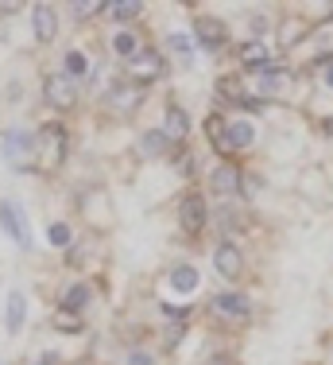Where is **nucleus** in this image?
<instances>
[{
  "instance_id": "c756f323",
  "label": "nucleus",
  "mask_w": 333,
  "mask_h": 365,
  "mask_svg": "<svg viewBox=\"0 0 333 365\" xmlns=\"http://www.w3.org/2000/svg\"><path fill=\"white\" fill-rule=\"evenodd\" d=\"M66 74H70V78L90 74V63H85V55H82V51H66Z\"/></svg>"
},
{
  "instance_id": "0eeeda50",
  "label": "nucleus",
  "mask_w": 333,
  "mask_h": 365,
  "mask_svg": "<svg viewBox=\"0 0 333 365\" xmlns=\"http://www.w3.org/2000/svg\"><path fill=\"white\" fill-rule=\"evenodd\" d=\"M35 155H39V140H35V133L12 128V133L4 136V160H12L20 171H31Z\"/></svg>"
},
{
  "instance_id": "4468645a",
  "label": "nucleus",
  "mask_w": 333,
  "mask_h": 365,
  "mask_svg": "<svg viewBox=\"0 0 333 365\" xmlns=\"http://www.w3.org/2000/svg\"><path fill=\"white\" fill-rule=\"evenodd\" d=\"M190 113L179 106V101H171V106H166V113H163V133L171 136V144L174 148H186L190 144Z\"/></svg>"
},
{
  "instance_id": "5701e85b",
  "label": "nucleus",
  "mask_w": 333,
  "mask_h": 365,
  "mask_svg": "<svg viewBox=\"0 0 333 365\" xmlns=\"http://www.w3.org/2000/svg\"><path fill=\"white\" fill-rule=\"evenodd\" d=\"M23 319H28V299H23V292H12L4 303V327L8 330H20Z\"/></svg>"
},
{
  "instance_id": "72a5a7b5",
  "label": "nucleus",
  "mask_w": 333,
  "mask_h": 365,
  "mask_svg": "<svg viewBox=\"0 0 333 365\" xmlns=\"http://www.w3.org/2000/svg\"><path fill=\"white\" fill-rule=\"evenodd\" d=\"M128 365H159V361H155L147 350H132V354H128Z\"/></svg>"
},
{
  "instance_id": "2f4dec72",
  "label": "nucleus",
  "mask_w": 333,
  "mask_h": 365,
  "mask_svg": "<svg viewBox=\"0 0 333 365\" xmlns=\"http://www.w3.org/2000/svg\"><path fill=\"white\" fill-rule=\"evenodd\" d=\"M244 24H248V36L252 39H264L268 36V16L264 12H248V20H244Z\"/></svg>"
},
{
  "instance_id": "a878e982",
  "label": "nucleus",
  "mask_w": 333,
  "mask_h": 365,
  "mask_svg": "<svg viewBox=\"0 0 333 365\" xmlns=\"http://www.w3.org/2000/svg\"><path fill=\"white\" fill-rule=\"evenodd\" d=\"M51 323H55V330H63V334H82V330H85L82 315H78V311H66V307H58Z\"/></svg>"
},
{
  "instance_id": "aec40b11",
  "label": "nucleus",
  "mask_w": 333,
  "mask_h": 365,
  "mask_svg": "<svg viewBox=\"0 0 333 365\" xmlns=\"http://www.w3.org/2000/svg\"><path fill=\"white\" fill-rule=\"evenodd\" d=\"M198 284H201V272L194 264H174L171 268V292L174 295H194Z\"/></svg>"
},
{
  "instance_id": "393cba45",
  "label": "nucleus",
  "mask_w": 333,
  "mask_h": 365,
  "mask_svg": "<svg viewBox=\"0 0 333 365\" xmlns=\"http://www.w3.org/2000/svg\"><path fill=\"white\" fill-rule=\"evenodd\" d=\"M105 12H109L117 24H132V20L144 16V4H139V0H117V4H109Z\"/></svg>"
},
{
  "instance_id": "f257e3e1",
  "label": "nucleus",
  "mask_w": 333,
  "mask_h": 365,
  "mask_svg": "<svg viewBox=\"0 0 333 365\" xmlns=\"http://www.w3.org/2000/svg\"><path fill=\"white\" fill-rule=\"evenodd\" d=\"M35 140H39V155H35L39 171H58L63 168L66 152H70V136H66L63 120H47V125H39Z\"/></svg>"
},
{
  "instance_id": "f704fd0d",
  "label": "nucleus",
  "mask_w": 333,
  "mask_h": 365,
  "mask_svg": "<svg viewBox=\"0 0 333 365\" xmlns=\"http://www.w3.org/2000/svg\"><path fill=\"white\" fill-rule=\"evenodd\" d=\"M318 78H322V90H326V93H333V63H329V66H322V71H318Z\"/></svg>"
},
{
  "instance_id": "c9c22d12",
  "label": "nucleus",
  "mask_w": 333,
  "mask_h": 365,
  "mask_svg": "<svg viewBox=\"0 0 333 365\" xmlns=\"http://www.w3.org/2000/svg\"><path fill=\"white\" fill-rule=\"evenodd\" d=\"M322 136H326V140H333V113H326V117H322Z\"/></svg>"
},
{
  "instance_id": "7c9ffc66",
  "label": "nucleus",
  "mask_w": 333,
  "mask_h": 365,
  "mask_svg": "<svg viewBox=\"0 0 333 365\" xmlns=\"http://www.w3.org/2000/svg\"><path fill=\"white\" fill-rule=\"evenodd\" d=\"M109 4H101V0H85V4H70V12H74V20H90V16L105 12Z\"/></svg>"
},
{
  "instance_id": "9d476101",
  "label": "nucleus",
  "mask_w": 333,
  "mask_h": 365,
  "mask_svg": "<svg viewBox=\"0 0 333 365\" xmlns=\"http://www.w3.org/2000/svg\"><path fill=\"white\" fill-rule=\"evenodd\" d=\"M43 98H47V106L55 113H70L78 106V93H74V82L63 74H47L43 78Z\"/></svg>"
},
{
  "instance_id": "a211bd4d",
  "label": "nucleus",
  "mask_w": 333,
  "mask_h": 365,
  "mask_svg": "<svg viewBox=\"0 0 333 365\" xmlns=\"http://www.w3.org/2000/svg\"><path fill=\"white\" fill-rule=\"evenodd\" d=\"M31 28H35V39L39 43H55L58 36V16L51 4H35L31 8Z\"/></svg>"
},
{
  "instance_id": "dca6fc26",
  "label": "nucleus",
  "mask_w": 333,
  "mask_h": 365,
  "mask_svg": "<svg viewBox=\"0 0 333 365\" xmlns=\"http://www.w3.org/2000/svg\"><path fill=\"white\" fill-rule=\"evenodd\" d=\"M139 101H144V86L128 82V78H120V82L109 90V106L117 109V113H136Z\"/></svg>"
},
{
  "instance_id": "412c9836",
  "label": "nucleus",
  "mask_w": 333,
  "mask_h": 365,
  "mask_svg": "<svg viewBox=\"0 0 333 365\" xmlns=\"http://www.w3.org/2000/svg\"><path fill=\"white\" fill-rule=\"evenodd\" d=\"M225 125H229V120L221 117V109H213L206 117V140L213 144V152L221 155V160H229V148H225Z\"/></svg>"
},
{
  "instance_id": "c85d7f7f",
  "label": "nucleus",
  "mask_w": 333,
  "mask_h": 365,
  "mask_svg": "<svg viewBox=\"0 0 333 365\" xmlns=\"http://www.w3.org/2000/svg\"><path fill=\"white\" fill-rule=\"evenodd\" d=\"M166 47H171L174 55H194V39H190L186 31H171V36H166Z\"/></svg>"
},
{
  "instance_id": "20e7f679",
  "label": "nucleus",
  "mask_w": 333,
  "mask_h": 365,
  "mask_svg": "<svg viewBox=\"0 0 333 365\" xmlns=\"http://www.w3.org/2000/svg\"><path fill=\"white\" fill-rule=\"evenodd\" d=\"M125 78L147 90L152 82H163V78H166V58L159 55V51L144 47V51H139V55L132 58V63H125Z\"/></svg>"
},
{
  "instance_id": "7ed1b4c3",
  "label": "nucleus",
  "mask_w": 333,
  "mask_h": 365,
  "mask_svg": "<svg viewBox=\"0 0 333 365\" xmlns=\"http://www.w3.org/2000/svg\"><path fill=\"white\" fill-rule=\"evenodd\" d=\"M206 222H209V202L201 190L190 187L186 195L179 198V230L186 233V237H201L206 233Z\"/></svg>"
},
{
  "instance_id": "ddd939ff",
  "label": "nucleus",
  "mask_w": 333,
  "mask_h": 365,
  "mask_svg": "<svg viewBox=\"0 0 333 365\" xmlns=\"http://www.w3.org/2000/svg\"><path fill=\"white\" fill-rule=\"evenodd\" d=\"M233 55H236V63H240L244 71H252V74H260L264 66L275 63V58H271V47H268L264 39H244V43H236Z\"/></svg>"
},
{
  "instance_id": "6e6552de",
  "label": "nucleus",
  "mask_w": 333,
  "mask_h": 365,
  "mask_svg": "<svg viewBox=\"0 0 333 365\" xmlns=\"http://www.w3.org/2000/svg\"><path fill=\"white\" fill-rule=\"evenodd\" d=\"M213 272L225 284H236L244 276V249L236 241H217L213 245Z\"/></svg>"
},
{
  "instance_id": "e433bc0d",
  "label": "nucleus",
  "mask_w": 333,
  "mask_h": 365,
  "mask_svg": "<svg viewBox=\"0 0 333 365\" xmlns=\"http://www.w3.org/2000/svg\"><path fill=\"white\" fill-rule=\"evenodd\" d=\"M322 20H333V4H329V8H326V16H322Z\"/></svg>"
},
{
  "instance_id": "1a4fd4ad",
  "label": "nucleus",
  "mask_w": 333,
  "mask_h": 365,
  "mask_svg": "<svg viewBox=\"0 0 333 365\" xmlns=\"http://www.w3.org/2000/svg\"><path fill=\"white\" fill-rule=\"evenodd\" d=\"M240 171H244V168H236L233 160H217L213 168H209V175H206L209 195H217V198L240 195Z\"/></svg>"
},
{
  "instance_id": "f03ea898",
  "label": "nucleus",
  "mask_w": 333,
  "mask_h": 365,
  "mask_svg": "<svg viewBox=\"0 0 333 365\" xmlns=\"http://www.w3.org/2000/svg\"><path fill=\"white\" fill-rule=\"evenodd\" d=\"M209 311H213L221 323H229V327H248L252 315H256V303H252L248 292L225 288V292H217L213 299H209Z\"/></svg>"
},
{
  "instance_id": "39448f33",
  "label": "nucleus",
  "mask_w": 333,
  "mask_h": 365,
  "mask_svg": "<svg viewBox=\"0 0 333 365\" xmlns=\"http://www.w3.org/2000/svg\"><path fill=\"white\" fill-rule=\"evenodd\" d=\"M194 43L198 47H206V51H225V47H233V39H229V24L221 20V16H194Z\"/></svg>"
},
{
  "instance_id": "4be33fe9",
  "label": "nucleus",
  "mask_w": 333,
  "mask_h": 365,
  "mask_svg": "<svg viewBox=\"0 0 333 365\" xmlns=\"http://www.w3.org/2000/svg\"><path fill=\"white\" fill-rule=\"evenodd\" d=\"M139 51H144V43H139V36H136V31H125V28H120L117 36H112V55H117V58H125V63H132V58L139 55Z\"/></svg>"
},
{
  "instance_id": "cd10ccee",
  "label": "nucleus",
  "mask_w": 333,
  "mask_h": 365,
  "mask_svg": "<svg viewBox=\"0 0 333 365\" xmlns=\"http://www.w3.org/2000/svg\"><path fill=\"white\" fill-rule=\"evenodd\" d=\"M174 168H179V175H182V179H194V175H198V160H194V152H190V148H179V152H174Z\"/></svg>"
},
{
  "instance_id": "f3484780",
  "label": "nucleus",
  "mask_w": 333,
  "mask_h": 365,
  "mask_svg": "<svg viewBox=\"0 0 333 365\" xmlns=\"http://www.w3.org/2000/svg\"><path fill=\"white\" fill-rule=\"evenodd\" d=\"M314 31V20H306V16H283V24H279V47L291 51V47H302V39Z\"/></svg>"
},
{
  "instance_id": "473e14b6",
  "label": "nucleus",
  "mask_w": 333,
  "mask_h": 365,
  "mask_svg": "<svg viewBox=\"0 0 333 365\" xmlns=\"http://www.w3.org/2000/svg\"><path fill=\"white\" fill-rule=\"evenodd\" d=\"M240 109L248 113V117H256V113H268V109H271V101H264V98H260V93H248Z\"/></svg>"
},
{
  "instance_id": "f8f14e48",
  "label": "nucleus",
  "mask_w": 333,
  "mask_h": 365,
  "mask_svg": "<svg viewBox=\"0 0 333 365\" xmlns=\"http://www.w3.org/2000/svg\"><path fill=\"white\" fill-rule=\"evenodd\" d=\"M260 140V128H256V120L252 117H236L225 125V148H229V155L233 152H252Z\"/></svg>"
},
{
  "instance_id": "6ab92c4d",
  "label": "nucleus",
  "mask_w": 333,
  "mask_h": 365,
  "mask_svg": "<svg viewBox=\"0 0 333 365\" xmlns=\"http://www.w3.org/2000/svg\"><path fill=\"white\" fill-rule=\"evenodd\" d=\"M179 148L171 144V136L163 133V128H152V133H144V140H139V155H147V160H166V155H174Z\"/></svg>"
},
{
  "instance_id": "423d86ee",
  "label": "nucleus",
  "mask_w": 333,
  "mask_h": 365,
  "mask_svg": "<svg viewBox=\"0 0 333 365\" xmlns=\"http://www.w3.org/2000/svg\"><path fill=\"white\" fill-rule=\"evenodd\" d=\"M252 78H256V82H252V90H256L264 101L275 106V101L287 93V86H291V66H287V63H271V66H264V71L252 74Z\"/></svg>"
},
{
  "instance_id": "bb28decb",
  "label": "nucleus",
  "mask_w": 333,
  "mask_h": 365,
  "mask_svg": "<svg viewBox=\"0 0 333 365\" xmlns=\"http://www.w3.org/2000/svg\"><path fill=\"white\" fill-rule=\"evenodd\" d=\"M47 241L55 249H70L74 245V230H70L66 222H51V230H47Z\"/></svg>"
},
{
  "instance_id": "2eb2a0df",
  "label": "nucleus",
  "mask_w": 333,
  "mask_h": 365,
  "mask_svg": "<svg viewBox=\"0 0 333 365\" xmlns=\"http://www.w3.org/2000/svg\"><path fill=\"white\" fill-rule=\"evenodd\" d=\"M0 225H4V233L16 241L20 249H31V237H28V222H23L20 206L8 202V198H0Z\"/></svg>"
},
{
  "instance_id": "9b49d317",
  "label": "nucleus",
  "mask_w": 333,
  "mask_h": 365,
  "mask_svg": "<svg viewBox=\"0 0 333 365\" xmlns=\"http://www.w3.org/2000/svg\"><path fill=\"white\" fill-rule=\"evenodd\" d=\"M248 93L252 90H248V78H244V74H217L213 98L221 101V109H240Z\"/></svg>"
},
{
  "instance_id": "b1692460",
  "label": "nucleus",
  "mask_w": 333,
  "mask_h": 365,
  "mask_svg": "<svg viewBox=\"0 0 333 365\" xmlns=\"http://www.w3.org/2000/svg\"><path fill=\"white\" fill-rule=\"evenodd\" d=\"M90 295H93V288L90 284H70V288L58 295V303H63L66 311H82L85 303H90Z\"/></svg>"
}]
</instances>
